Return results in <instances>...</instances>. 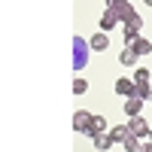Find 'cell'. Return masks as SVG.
<instances>
[{
    "label": "cell",
    "instance_id": "52a82bcc",
    "mask_svg": "<svg viewBox=\"0 0 152 152\" xmlns=\"http://www.w3.org/2000/svg\"><path fill=\"white\" fill-rule=\"evenodd\" d=\"M88 122H91V113H88V110H76V116H73V128L79 131V134H85Z\"/></svg>",
    "mask_w": 152,
    "mask_h": 152
},
{
    "label": "cell",
    "instance_id": "3957f363",
    "mask_svg": "<svg viewBox=\"0 0 152 152\" xmlns=\"http://www.w3.org/2000/svg\"><path fill=\"white\" fill-rule=\"evenodd\" d=\"M110 128H107V122H104V116H91V122H88V128H85V137H100V134H107Z\"/></svg>",
    "mask_w": 152,
    "mask_h": 152
},
{
    "label": "cell",
    "instance_id": "7402d4cb",
    "mask_svg": "<svg viewBox=\"0 0 152 152\" xmlns=\"http://www.w3.org/2000/svg\"><path fill=\"white\" fill-rule=\"evenodd\" d=\"M149 104H152V97H149Z\"/></svg>",
    "mask_w": 152,
    "mask_h": 152
},
{
    "label": "cell",
    "instance_id": "9a60e30c",
    "mask_svg": "<svg viewBox=\"0 0 152 152\" xmlns=\"http://www.w3.org/2000/svg\"><path fill=\"white\" fill-rule=\"evenodd\" d=\"M113 146V140H110V134H100V137H94V149H100V152H107Z\"/></svg>",
    "mask_w": 152,
    "mask_h": 152
},
{
    "label": "cell",
    "instance_id": "4fadbf2b",
    "mask_svg": "<svg viewBox=\"0 0 152 152\" xmlns=\"http://www.w3.org/2000/svg\"><path fill=\"white\" fill-rule=\"evenodd\" d=\"M143 140V137H137V134H128V140H125V152H140V143Z\"/></svg>",
    "mask_w": 152,
    "mask_h": 152
},
{
    "label": "cell",
    "instance_id": "8992f818",
    "mask_svg": "<svg viewBox=\"0 0 152 152\" xmlns=\"http://www.w3.org/2000/svg\"><path fill=\"white\" fill-rule=\"evenodd\" d=\"M134 91H137V82H134V79H116V94L134 97Z\"/></svg>",
    "mask_w": 152,
    "mask_h": 152
},
{
    "label": "cell",
    "instance_id": "9c48e42d",
    "mask_svg": "<svg viewBox=\"0 0 152 152\" xmlns=\"http://www.w3.org/2000/svg\"><path fill=\"white\" fill-rule=\"evenodd\" d=\"M143 97H125V116H140Z\"/></svg>",
    "mask_w": 152,
    "mask_h": 152
},
{
    "label": "cell",
    "instance_id": "ffe728a7",
    "mask_svg": "<svg viewBox=\"0 0 152 152\" xmlns=\"http://www.w3.org/2000/svg\"><path fill=\"white\" fill-rule=\"evenodd\" d=\"M143 3H146V6H152V0H143Z\"/></svg>",
    "mask_w": 152,
    "mask_h": 152
},
{
    "label": "cell",
    "instance_id": "44dd1931",
    "mask_svg": "<svg viewBox=\"0 0 152 152\" xmlns=\"http://www.w3.org/2000/svg\"><path fill=\"white\" fill-rule=\"evenodd\" d=\"M149 140H152V128H149Z\"/></svg>",
    "mask_w": 152,
    "mask_h": 152
},
{
    "label": "cell",
    "instance_id": "e0dca14e",
    "mask_svg": "<svg viewBox=\"0 0 152 152\" xmlns=\"http://www.w3.org/2000/svg\"><path fill=\"white\" fill-rule=\"evenodd\" d=\"M85 91H88V82L85 79H76L73 82V94H85Z\"/></svg>",
    "mask_w": 152,
    "mask_h": 152
},
{
    "label": "cell",
    "instance_id": "7c38bea8",
    "mask_svg": "<svg viewBox=\"0 0 152 152\" xmlns=\"http://www.w3.org/2000/svg\"><path fill=\"white\" fill-rule=\"evenodd\" d=\"M107 46H110V40H107V31H100V34H94V37H91V49H94V52H104Z\"/></svg>",
    "mask_w": 152,
    "mask_h": 152
},
{
    "label": "cell",
    "instance_id": "ac0fdd59",
    "mask_svg": "<svg viewBox=\"0 0 152 152\" xmlns=\"http://www.w3.org/2000/svg\"><path fill=\"white\" fill-rule=\"evenodd\" d=\"M128 0H107V6H125Z\"/></svg>",
    "mask_w": 152,
    "mask_h": 152
},
{
    "label": "cell",
    "instance_id": "30bf717a",
    "mask_svg": "<svg viewBox=\"0 0 152 152\" xmlns=\"http://www.w3.org/2000/svg\"><path fill=\"white\" fill-rule=\"evenodd\" d=\"M137 61H140V55H137L131 46H128V49H122V55H119V64H125V67H134Z\"/></svg>",
    "mask_w": 152,
    "mask_h": 152
},
{
    "label": "cell",
    "instance_id": "5b68a950",
    "mask_svg": "<svg viewBox=\"0 0 152 152\" xmlns=\"http://www.w3.org/2000/svg\"><path fill=\"white\" fill-rule=\"evenodd\" d=\"M119 21H122V18H119V12L113 9V6H107V12L100 15V31H113Z\"/></svg>",
    "mask_w": 152,
    "mask_h": 152
},
{
    "label": "cell",
    "instance_id": "5bb4252c",
    "mask_svg": "<svg viewBox=\"0 0 152 152\" xmlns=\"http://www.w3.org/2000/svg\"><path fill=\"white\" fill-rule=\"evenodd\" d=\"M134 97H143V100H149V97H152V85H149V82H137V91H134Z\"/></svg>",
    "mask_w": 152,
    "mask_h": 152
},
{
    "label": "cell",
    "instance_id": "6da1fadb",
    "mask_svg": "<svg viewBox=\"0 0 152 152\" xmlns=\"http://www.w3.org/2000/svg\"><path fill=\"white\" fill-rule=\"evenodd\" d=\"M88 52H91V43L82 37H73V70L88 67Z\"/></svg>",
    "mask_w": 152,
    "mask_h": 152
},
{
    "label": "cell",
    "instance_id": "2e32d148",
    "mask_svg": "<svg viewBox=\"0 0 152 152\" xmlns=\"http://www.w3.org/2000/svg\"><path fill=\"white\" fill-rule=\"evenodd\" d=\"M134 82H149V70L146 67H137L134 70Z\"/></svg>",
    "mask_w": 152,
    "mask_h": 152
},
{
    "label": "cell",
    "instance_id": "7a4b0ae2",
    "mask_svg": "<svg viewBox=\"0 0 152 152\" xmlns=\"http://www.w3.org/2000/svg\"><path fill=\"white\" fill-rule=\"evenodd\" d=\"M140 28H143V18H140V15H134L131 21H125V28H122V37H125V43H134L137 37H140Z\"/></svg>",
    "mask_w": 152,
    "mask_h": 152
},
{
    "label": "cell",
    "instance_id": "277c9868",
    "mask_svg": "<svg viewBox=\"0 0 152 152\" xmlns=\"http://www.w3.org/2000/svg\"><path fill=\"white\" fill-rule=\"evenodd\" d=\"M128 128H131V134H137V137H149V125H146L143 116H128Z\"/></svg>",
    "mask_w": 152,
    "mask_h": 152
},
{
    "label": "cell",
    "instance_id": "ba28073f",
    "mask_svg": "<svg viewBox=\"0 0 152 152\" xmlns=\"http://www.w3.org/2000/svg\"><path fill=\"white\" fill-rule=\"evenodd\" d=\"M107 134H110L113 143H125V140H128V134H131V128H128V125H116V128H110Z\"/></svg>",
    "mask_w": 152,
    "mask_h": 152
},
{
    "label": "cell",
    "instance_id": "8fae6325",
    "mask_svg": "<svg viewBox=\"0 0 152 152\" xmlns=\"http://www.w3.org/2000/svg\"><path fill=\"white\" fill-rule=\"evenodd\" d=\"M128 46L134 49L137 55H149V52H152V43L146 40V37H137V40H134V43H128Z\"/></svg>",
    "mask_w": 152,
    "mask_h": 152
},
{
    "label": "cell",
    "instance_id": "d6986e66",
    "mask_svg": "<svg viewBox=\"0 0 152 152\" xmlns=\"http://www.w3.org/2000/svg\"><path fill=\"white\" fill-rule=\"evenodd\" d=\"M140 152H152V140H149V143H143V146H140Z\"/></svg>",
    "mask_w": 152,
    "mask_h": 152
}]
</instances>
